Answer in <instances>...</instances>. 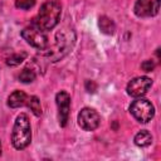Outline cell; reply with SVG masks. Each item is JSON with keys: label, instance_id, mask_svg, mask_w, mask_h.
Masks as SVG:
<instances>
[{"label": "cell", "instance_id": "1", "mask_svg": "<svg viewBox=\"0 0 161 161\" xmlns=\"http://www.w3.org/2000/svg\"><path fill=\"white\" fill-rule=\"evenodd\" d=\"M62 14V5L58 0H47L40 6V10L34 19V25L40 28L42 30H52L59 23Z\"/></svg>", "mask_w": 161, "mask_h": 161}, {"label": "cell", "instance_id": "2", "mask_svg": "<svg viewBox=\"0 0 161 161\" xmlns=\"http://www.w3.org/2000/svg\"><path fill=\"white\" fill-rule=\"evenodd\" d=\"M74 43H75V34L73 30H60L55 35L54 45L47 49L45 55L52 62L60 60L72 50Z\"/></svg>", "mask_w": 161, "mask_h": 161}, {"label": "cell", "instance_id": "3", "mask_svg": "<svg viewBox=\"0 0 161 161\" xmlns=\"http://www.w3.org/2000/svg\"><path fill=\"white\" fill-rule=\"evenodd\" d=\"M31 142V127L29 117L25 113H20L14 123L11 132V143L16 150H23L28 147Z\"/></svg>", "mask_w": 161, "mask_h": 161}, {"label": "cell", "instance_id": "4", "mask_svg": "<svg viewBox=\"0 0 161 161\" xmlns=\"http://www.w3.org/2000/svg\"><path fill=\"white\" fill-rule=\"evenodd\" d=\"M130 112H131V114L138 122L147 123L155 116V107H153V104L148 99H145L142 97H138L137 99H135L131 103Z\"/></svg>", "mask_w": 161, "mask_h": 161}, {"label": "cell", "instance_id": "5", "mask_svg": "<svg viewBox=\"0 0 161 161\" xmlns=\"http://www.w3.org/2000/svg\"><path fill=\"white\" fill-rule=\"evenodd\" d=\"M21 36L28 44H30L31 47H34L39 50L47 49V47H48V36H47L45 31L42 30L40 28H38L34 24L31 26H28V28L23 29L21 30Z\"/></svg>", "mask_w": 161, "mask_h": 161}, {"label": "cell", "instance_id": "6", "mask_svg": "<svg viewBox=\"0 0 161 161\" xmlns=\"http://www.w3.org/2000/svg\"><path fill=\"white\" fill-rule=\"evenodd\" d=\"M101 123V117L98 112L93 108L84 107L78 113V125L84 131H94Z\"/></svg>", "mask_w": 161, "mask_h": 161}, {"label": "cell", "instance_id": "7", "mask_svg": "<svg viewBox=\"0 0 161 161\" xmlns=\"http://www.w3.org/2000/svg\"><path fill=\"white\" fill-rule=\"evenodd\" d=\"M152 87V79L148 77H136L133 79L130 80V83L127 84V94L133 97V98H138L145 96L148 89Z\"/></svg>", "mask_w": 161, "mask_h": 161}, {"label": "cell", "instance_id": "8", "mask_svg": "<svg viewBox=\"0 0 161 161\" xmlns=\"http://www.w3.org/2000/svg\"><path fill=\"white\" fill-rule=\"evenodd\" d=\"M160 0H136L133 11L138 18H151L158 14Z\"/></svg>", "mask_w": 161, "mask_h": 161}, {"label": "cell", "instance_id": "9", "mask_svg": "<svg viewBox=\"0 0 161 161\" xmlns=\"http://www.w3.org/2000/svg\"><path fill=\"white\" fill-rule=\"evenodd\" d=\"M55 102L58 106V118L59 125L65 127L69 118V109H70V96L65 91H60L55 96Z\"/></svg>", "mask_w": 161, "mask_h": 161}, {"label": "cell", "instance_id": "10", "mask_svg": "<svg viewBox=\"0 0 161 161\" xmlns=\"http://www.w3.org/2000/svg\"><path fill=\"white\" fill-rule=\"evenodd\" d=\"M26 99H28L26 93H24L23 91H15L9 96L8 106L11 108H19V107H23L24 104H26Z\"/></svg>", "mask_w": 161, "mask_h": 161}, {"label": "cell", "instance_id": "11", "mask_svg": "<svg viewBox=\"0 0 161 161\" xmlns=\"http://www.w3.org/2000/svg\"><path fill=\"white\" fill-rule=\"evenodd\" d=\"M133 141H135V145L138 146V147H147L152 143V136L148 131L142 130L135 136Z\"/></svg>", "mask_w": 161, "mask_h": 161}, {"label": "cell", "instance_id": "12", "mask_svg": "<svg viewBox=\"0 0 161 161\" xmlns=\"http://www.w3.org/2000/svg\"><path fill=\"white\" fill-rule=\"evenodd\" d=\"M98 25H99L101 31L104 33V34H113L114 33V29H116L114 23L107 16H101L99 21H98Z\"/></svg>", "mask_w": 161, "mask_h": 161}, {"label": "cell", "instance_id": "13", "mask_svg": "<svg viewBox=\"0 0 161 161\" xmlns=\"http://www.w3.org/2000/svg\"><path fill=\"white\" fill-rule=\"evenodd\" d=\"M26 106L30 108V111L35 114V116H40L42 114V106H40V101L36 96H30L26 99Z\"/></svg>", "mask_w": 161, "mask_h": 161}, {"label": "cell", "instance_id": "14", "mask_svg": "<svg viewBox=\"0 0 161 161\" xmlns=\"http://www.w3.org/2000/svg\"><path fill=\"white\" fill-rule=\"evenodd\" d=\"M35 78H36L35 72L29 68H24L21 73L19 74V80L23 83H31L33 80H35Z\"/></svg>", "mask_w": 161, "mask_h": 161}, {"label": "cell", "instance_id": "15", "mask_svg": "<svg viewBox=\"0 0 161 161\" xmlns=\"http://www.w3.org/2000/svg\"><path fill=\"white\" fill-rule=\"evenodd\" d=\"M26 58V53H18V54H13L6 59V64L9 67H15L19 65L24 59Z\"/></svg>", "mask_w": 161, "mask_h": 161}, {"label": "cell", "instance_id": "16", "mask_svg": "<svg viewBox=\"0 0 161 161\" xmlns=\"http://www.w3.org/2000/svg\"><path fill=\"white\" fill-rule=\"evenodd\" d=\"M35 4V0H16L15 1V6L23 10H28L30 8H33Z\"/></svg>", "mask_w": 161, "mask_h": 161}, {"label": "cell", "instance_id": "17", "mask_svg": "<svg viewBox=\"0 0 161 161\" xmlns=\"http://www.w3.org/2000/svg\"><path fill=\"white\" fill-rule=\"evenodd\" d=\"M141 68H142L145 72H151V70H153V68H155V63H153L152 59H147V60L142 62Z\"/></svg>", "mask_w": 161, "mask_h": 161}, {"label": "cell", "instance_id": "18", "mask_svg": "<svg viewBox=\"0 0 161 161\" xmlns=\"http://www.w3.org/2000/svg\"><path fill=\"white\" fill-rule=\"evenodd\" d=\"M86 89H87L88 92H91V93H94L96 89H97V84H96L93 80H87V82H86Z\"/></svg>", "mask_w": 161, "mask_h": 161}, {"label": "cell", "instance_id": "19", "mask_svg": "<svg viewBox=\"0 0 161 161\" xmlns=\"http://www.w3.org/2000/svg\"><path fill=\"white\" fill-rule=\"evenodd\" d=\"M0 156H1V142H0Z\"/></svg>", "mask_w": 161, "mask_h": 161}]
</instances>
